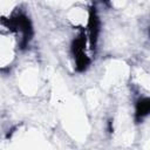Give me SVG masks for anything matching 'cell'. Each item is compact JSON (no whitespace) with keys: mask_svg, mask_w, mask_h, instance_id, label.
<instances>
[{"mask_svg":"<svg viewBox=\"0 0 150 150\" xmlns=\"http://www.w3.org/2000/svg\"><path fill=\"white\" fill-rule=\"evenodd\" d=\"M89 30H90V40H91V46L94 47L97 40L98 35V19L95 12V8H91L90 15H89Z\"/></svg>","mask_w":150,"mask_h":150,"instance_id":"cell-1","label":"cell"},{"mask_svg":"<svg viewBox=\"0 0 150 150\" xmlns=\"http://www.w3.org/2000/svg\"><path fill=\"white\" fill-rule=\"evenodd\" d=\"M150 111V101L148 97H143L136 103V120L141 121L144 116H146Z\"/></svg>","mask_w":150,"mask_h":150,"instance_id":"cell-2","label":"cell"}]
</instances>
